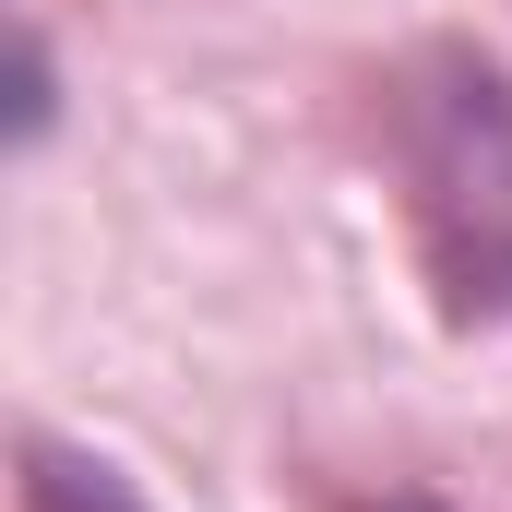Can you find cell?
I'll list each match as a JSON object with an SVG mask.
<instances>
[{
    "mask_svg": "<svg viewBox=\"0 0 512 512\" xmlns=\"http://www.w3.org/2000/svg\"><path fill=\"white\" fill-rule=\"evenodd\" d=\"M370 155L429 310L453 334L512 322V60L477 36H405L370 72Z\"/></svg>",
    "mask_w": 512,
    "mask_h": 512,
    "instance_id": "6da1fadb",
    "label": "cell"
},
{
    "mask_svg": "<svg viewBox=\"0 0 512 512\" xmlns=\"http://www.w3.org/2000/svg\"><path fill=\"white\" fill-rule=\"evenodd\" d=\"M24 512H155V501L131 489L108 453H84L60 429H24Z\"/></svg>",
    "mask_w": 512,
    "mask_h": 512,
    "instance_id": "7a4b0ae2",
    "label": "cell"
},
{
    "mask_svg": "<svg viewBox=\"0 0 512 512\" xmlns=\"http://www.w3.org/2000/svg\"><path fill=\"white\" fill-rule=\"evenodd\" d=\"M382 512H453V501H441V489H393Z\"/></svg>",
    "mask_w": 512,
    "mask_h": 512,
    "instance_id": "3957f363",
    "label": "cell"
}]
</instances>
